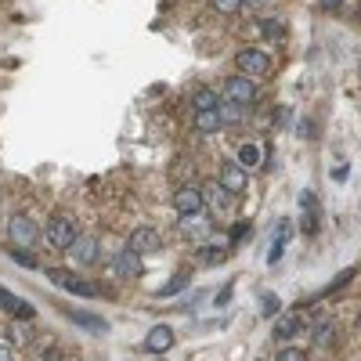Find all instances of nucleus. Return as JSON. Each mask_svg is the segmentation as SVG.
Instances as JSON below:
<instances>
[{"label":"nucleus","mask_w":361,"mask_h":361,"mask_svg":"<svg viewBox=\"0 0 361 361\" xmlns=\"http://www.w3.org/2000/svg\"><path fill=\"white\" fill-rule=\"evenodd\" d=\"M113 275H119V278H141V275H145V260H141V253H134L130 246H123L119 253L113 257Z\"/></svg>","instance_id":"6"},{"label":"nucleus","mask_w":361,"mask_h":361,"mask_svg":"<svg viewBox=\"0 0 361 361\" xmlns=\"http://www.w3.org/2000/svg\"><path fill=\"white\" fill-rule=\"evenodd\" d=\"M300 137H315V123H311V119L300 123Z\"/></svg>","instance_id":"34"},{"label":"nucleus","mask_w":361,"mask_h":361,"mask_svg":"<svg viewBox=\"0 0 361 361\" xmlns=\"http://www.w3.org/2000/svg\"><path fill=\"white\" fill-rule=\"evenodd\" d=\"M300 206H304V231L315 235V231H318V213H322L315 192H304V195H300Z\"/></svg>","instance_id":"14"},{"label":"nucleus","mask_w":361,"mask_h":361,"mask_svg":"<svg viewBox=\"0 0 361 361\" xmlns=\"http://www.w3.org/2000/svg\"><path fill=\"white\" fill-rule=\"evenodd\" d=\"M69 253H72L76 264H84V268H94V264L101 260V246H98V239H94V235H80Z\"/></svg>","instance_id":"10"},{"label":"nucleus","mask_w":361,"mask_h":361,"mask_svg":"<svg viewBox=\"0 0 361 361\" xmlns=\"http://www.w3.org/2000/svg\"><path fill=\"white\" fill-rule=\"evenodd\" d=\"M188 286V271H177L174 278L166 282V286H159V296H174V293H181Z\"/></svg>","instance_id":"23"},{"label":"nucleus","mask_w":361,"mask_h":361,"mask_svg":"<svg viewBox=\"0 0 361 361\" xmlns=\"http://www.w3.org/2000/svg\"><path fill=\"white\" fill-rule=\"evenodd\" d=\"M307 329V318L300 315V311H293V315H278L275 318V336L278 340H293L296 333H304Z\"/></svg>","instance_id":"11"},{"label":"nucleus","mask_w":361,"mask_h":361,"mask_svg":"<svg viewBox=\"0 0 361 361\" xmlns=\"http://www.w3.org/2000/svg\"><path fill=\"white\" fill-rule=\"evenodd\" d=\"M195 130L199 134H217V130H224V119H221V113H195Z\"/></svg>","instance_id":"18"},{"label":"nucleus","mask_w":361,"mask_h":361,"mask_svg":"<svg viewBox=\"0 0 361 361\" xmlns=\"http://www.w3.org/2000/svg\"><path fill=\"white\" fill-rule=\"evenodd\" d=\"M264 33H268V37H282V26L278 22H264Z\"/></svg>","instance_id":"33"},{"label":"nucleus","mask_w":361,"mask_h":361,"mask_svg":"<svg viewBox=\"0 0 361 361\" xmlns=\"http://www.w3.org/2000/svg\"><path fill=\"white\" fill-rule=\"evenodd\" d=\"M11 257L19 260V264H26V268H37V257L26 253V249H14V246H11Z\"/></svg>","instance_id":"29"},{"label":"nucleus","mask_w":361,"mask_h":361,"mask_svg":"<svg viewBox=\"0 0 361 361\" xmlns=\"http://www.w3.org/2000/svg\"><path fill=\"white\" fill-rule=\"evenodd\" d=\"M69 322L87 329V333H108V322L98 318V315H87V311H69Z\"/></svg>","instance_id":"17"},{"label":"nucleus","mask_w":361,"mask_h":361,"mask_svg":"<svg viewBox=\"0 0 361 361\" xmlns=\"http://www.w3.org/2000/svg\"><path fill=\"white\" fill-rule=\"evenodd\" d=\"M0 307L8 311V315H19V318H33V307H29L22 296H14V293H8V289H0Z\"/></svg>","instance_id":"13"},{"label":"nucleus","mask_w":361,"mask_h":361,"mask_svg":"<svg viewBox=\"0 0 361 361\" xmlns=\"http://www.w3.org/2000/svg\"><path fill=\"white\" fill-rule=\"evenodd\" d=\"M206 188H210V192H202V195H206L217 210H224V206H228V199H235V195H228V192H224L221 184H206Z\"/></svg>","instance_id":"22"},{"label":"nucleus","mask_w":361,"mask_h":361,"mask_svg":"<svg viewBox=\"0 0 361 361\" xmlns=\"http://www.w3.org/2000/svg\"><path fill=\"white\" fill-rule=\"evenodd\" d=\"M170 347H174V329L170 325H155L145 336V351H152V354H166Z\"/></svg>","instance_id":"12"},{"label":"nucleus","mask_w":361,"mask_h":361,"mask_svg":"<svg viewBox=\"0 0 361 361\" xmlns=\"http://www.w3.org/2000/svg\"><path fill=\"white\" fill-rule=\"evenodd\" d=\"M8 239H11L14 249H37V242H40V228L29 221V217L14 213L11 221H8Z\"/></svg>","instance_id":"3"},{"label":"nucleus","mask_w":361,"mask_h":361,"mask_svg":"<svg viewBox=\"0 0 361 361\" xmlns=\"http://www.w3.org/2000/svg\"><path fill=\"white\" fill-rule=\"evenodd\" d=\"M246 235H249V224H235V228H231V239H228V242H231V246H239V242L246 239Z\"/></svg>","instance_id":"31"},{"label":"nucleus","mask_w":361,"mask_h":361,"mask_svg":"<svg viewBox=\"0 0 361 361\" xmlns=\"http://www.w3.org/2000/svg\"><path fill=\"white\" fill-rule=\"evenodd\" d=\"M235 163H239V166L246 170V174H249V170H257V166H260V145L246 141V145L239 148V159H235Z\"/></svg>","instance_id":"19"},{"label":"nucleus","mask_w":361,"mask_h":361,"mask_svg":"<svg viewBox=\"0 0 361 361\" xmlns=\"http://www.w3.org/2000/svg\"><path fill=\"white\" fill-rule=\"evenodd\" d=\"M351 278H354V271H343V275H340V278L333 282V286H329V293H333V289H340V286H347Z\"/></svg>","instance_id":"32"},{"label":"nucleus","mask_w":361,"mask_h":361,"mask_svg":"<svg viewBox=\"0 0 361 361\" xmlns=\"http://www.w3.org/2000/svg\"><path fill=\"white\" fill-rule=\"evenodd\" d=\"M235 66H239L242 76H268L271 72V58L264 55V51H239V58H235Z\"/></svg>","instance_id":"7"},{"label":"nucleus","mask_w":361,"mask_h":361,"mask_svg":"<svg viewBox=\"0 0 361 361\" xmlns=\"http://www.w3.org/2000/svg\"><path fill=\"white\" fill-rule=\"evenodd\" d=\"M47 278H51L58 289L72 293V296H87V300L101 296V286H94V282H87V278H76V275H72V271H66V268H51V271H47Z\"/></svg>","instance_id":"1"},{"label":"nucleus","mask_w":361,"mask_h":361,"mask_svg":"<svg viewBox=\"0 0 361 361\" xmlns=\"http://www.w3.org/2000/svg\"><path fill=\"white\" fill-rule=\"evenodd\" d=\"M210 228H213V221H210V217H202V213H195V217H181V231L192 235V239H206Z\"/></svg>","instance_id":"15"},{"label":"nucleus","mask_w":361,"mask_h":361,"mask_svg":"<svg viewBox=\"0 0 361 361\" xmlns=\"http://www.w3.org/2000/svg\"><path fill=\"white\" fill-rule=\"evenodd\" d=\"M318 4H322V11H336L343 0H318Z\"/></svg>","instance_id":"36"},{"label":"nucleus","mask_w":361,"mask_h":361,"mask_svg":"<svg viewBox=\"0 0 361 361\" xmlns=\"http://www.w3.org/2000/svg\"><path fill=\"white\" fill-rule=\"evenodd\" d=\"M275 361H307V354H304L300 347H286V351L275 354Z\"/></svg>","instance_id":"28"},{"label":"nucleus","mask_w":361,"mask_h":361,"mask_svg":"<svg viewBox=\"0 0 361 361\" xmlns=\"http://www.w3.org/2000/svg\"><path fill=\"white\" fill-rule=\"evenodd\" d=\"M228 257V249H202V260L206 264H221Z\"/></svg>","instance_id":"30"},{"label":"nucleus","mask_w":361,"mask_h":361,"mask_svg":"<svg viewBox=\"0 0 361 361\" xmlns=\"http://www.w3.org/2000/svg\"><path fill=\"white\" fill-rule=\"evenodd\" d=\"M260 304H264V315H268V318H278V311H282V300H278V296L264 293V296H260Z\"/></svg>","instance_id":"25"},{"label":"nucleus","mask_w":361,"mask_h":361,"mask_svg":"<svg viewBox=\"0 0 361 361\" xmlns=\"http://www.w3.org/2000/svg\"><path fill=\"white\" fill-rule=\"evenodd\" d=\"M217 113H221V119H224V123H235V119H242L246 108H242V105H235V101H224V98H221V108H217Z\"/></svg>","instance_id":"24"},{"label":"nucleus","mask_w":361,"mask_h":361,"mask_svg":"<svg viewBox=\"0 0 361 361\" xmlns=\"http://www.w3.org/2000/svg\"><path fill=\"white\" fill-rule=\"evenodd\" d=\"M0 361H14V351H11V343H0Z\"/></svg>","instance_id":"35"},{"label":"nucleus","mask_w":361,"mask_h":361,"mask_svg":"<svg viewBox=\"0 0 361 361\" xmlns=\"http://www.w3.org/2000/svg\"><path fill=\"white\" fill-rule=\"evenodd\" d=\"M333 177H336V181H343V177H347V163H340V166L333 170Z\"/></svg>","instance_id":"37"},{"label":"nucleus","mask_w":361,"mask_h":361,"mask_svg":"<svg viewBox=\"0 0 361 361\" xmlns=\"http://www.w3.org/2000/svg\"><path fill=\"white\" fill-rule=\"evenodd\" d=\"M217 14H239L242 11V0H213Z\"/></svg>","instance_id":"27"},{"label":"nucleus","mask_w":361,"mask_h":361,"mask_svg":"<svg viewBox=\"0 0 361 361\" xmlns=\"http://www.w3.org/2000/svg\"><path fill=\"white\" fill-rule=\"evenodd\" d=\"M29 340H33V333H29L26 325H11V343H14V347H26Z\"/></svg>","instance_id":"26"},{"label":"nucleus","mask_w":361,"mask_h":361,"mask_svg":"<svg viewBox=\"0 0 361 361\" xmlns=\"http://www.w3.org/2000/svg\"><path fill=\"white\" fill-rule=\"evenodd\" d=\"M257 84L249 80V76H228L224 80V101H235V105H242V108H249L257 101Z\"/></svg>","instance_id":"4"},{"label":"nucleus","mask_w":361,"mask_h":361,"mask_svg":"<svg viewBox=\"0 0 361 361\" xmlns=\"http://www.w3.org/2000/svg\"><path fill=\"white\" fill-rule=\"evenodd\" d=\"M289 235H293V224H289V221H278V235L271 239V253H268V264H271V268H275V264L282 260V253H286Z\"/></svg>","instance_id":"16"},{"label":"nucleus","mask_w":361,"mask_h":361,"mask_svg":"<svg viewBox=\"0 0 361 361\" xmlns=\"http://www.w3.org/2000/svg\"><path fill=\"white\" fill-rule=\"evenodd\" d=\"M76 239H80V231H76V224H72V217H66V213H58V217H51L47 221V242H51L55 249H69L76 246Z\"/></svg>","instance_id":"2"},{"label":"nucleus","mask_w":361,"mask_h":361,"mask_svg":"<svg viewBox=\"0 0 361 361\" xmlns=\"http://www.w3.org/2000/svg\"><path fill=\"white\" fill-rule=\"evenodd\" d=\"M221 188L228 195H242L246 188H249V181H246V170L235 163V159H228V163H221Z\"/></svg>","instance_id":"9"},{"label":"nucleus","mask_w":361,"mask_h":361,"mask_svg":"<svg viewBox=\"0 0 361 361\" xmlns=\"http://www.w3.org/2000/svg\"><path fill=\"white\" fill-rule=\"evenodd\" d=\"M127 246L134 249V253L148 257V253H159V249H163V239H159V231H155V228H134Z\"/></svg>","instance_id":"8"},{"label":"nucleus","mask_w":361,"mask_h":361,"mask_svg":"<svg viewBox=\"0 0 361 361\" xmlns=\"http://www.w3.org/2000/svg\"><path fill=\"white\" fill-rule=\"evenodd\" d=\"M195 113H213V108H221V98H217V90H210V87H202L199 94H195Z\"/></svg>","instance_id":"20"},{"label":"nucleus","mask_w":361,"mask_h":361,"mask_svg":"<svg viewBox=\"0 0 361 361\" xmlns=\"http://www.w3.org/2000/svg\"><path fill=\"white\" fill-rule=\"evenodd\" d=\"M242 4H260V0H242Z\"/></svg>","instance_id":"38"},{"label":"nucleus","mask_w":361,"mask_h":361,"mask_svg":"<svg viewBox=\"0 0 361 361\" xmlns=\"http://www.w3.org/2000/svg\"><path fill=\"white\" fill-rule=\"evenodd\" d=\"M202 206H206V195H202L199 184H181L174 192V210L181 217H195V213H202Z\"/></svg>","instance_id":"5"},{"label":"nucleus","mask_w":361,"mask_h":361,"mask_svg":"<svg viewBox=\"0 0 361 361\" xmlns=\"http://www.w3.org/2000/svg\"><path fill=\"white\" fill-rule=\"evenodd\" d=\"M333 336H336V325L329 322V318H322V322L315 325V347H329V343H333Z\"/></svg>","instance_id":"21"}]
</instances>
